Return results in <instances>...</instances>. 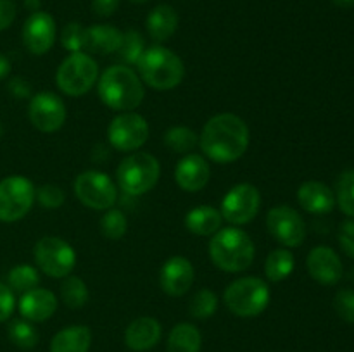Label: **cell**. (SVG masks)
<instances>
[{
    "instance_id": "1",
    "label": "cell",
    "mask_w": 354,
    "mask_h": 352,
    "mask_svg": "<svg viewBox=\"0 0 354 352\" xmlns=\"http://www.w3.org/2000/svg\"><path fill=\"white\" fill-rule=\"evenodd\" d=\"M251 131L241 116L221 113L209 117L199 135L201 150L218 164L239 161L248 152Z\"/></svg>"
},
{
    "instance_id": "2",
    "label": "cell",
    "mask_w": 354,
    "mask_h": 352,
    "mask_svg": "<svg viewBox=\"0 0 354 352\" xmlns=\"http://www.w3.org/2000/svg\"><path fill=\"white\" fill-rule=\"evenodd\" d=\"M100 100L118 113H131L144 102V81L130 66H111L97 79Z\"/></svg>"
},
{
    "instance_id": "3",
    "label": "cell",
    "mask_w": 354,
    "mask_h": 352,
    "mask_svg": "<svg viewBox=\"0 0 354 352\" xmlns=\"http://www.w3.org/2000/svg\"><path fill=\"white\" fill-rule=\"evenodd\" d=\"M254 242L239 226L221 228L211 237L209 257L213 264L221 271H245L254 261Z\"/></svg>"
},
{
    "instance_id": "4",
    "label": "cell",
    "mask_w": 354,
    "mask_h": 352,
    "mask_svg": "<svg viewBox=\"0 0 354 352\" xmlns=\"http://www.w3.org/2000/svg\"><path fill=\"white\" fill-rule=\"evenodd\" d=\"M137 69L145 85L161 92L176 88L185 76V66L180 55L162 45L145 48L142 57L138 59Z\"/></svg>"
},
{
    "instance_id": "5",
    "label": "cell",
    "mask_w": 354,
    "mask_h": 352,
    "mask_svg": "<svg viewBox=\"0 0 354 352\" xmlns=\"http://www.w3.org/2000/svg\"><path fill=\"white\" fill-rule=\"evenodd\" d=\"M270 286L258 276H242L225 289L223 302L239 317H256L268 307Z\"/></svg>"
},
{
    "instance_id": "6",
    "label": "cell",
    "mask_w": 354,
    "mask_h": 352,
    "mask_svg": "<svg viewBox=\"0 0 354 352\" xmlns=\"http://www.w3.org/2000/svg\"><path fill=\"white\" fill-rule=\"evenodd\" d=\"M161 164L149 152H133L116 168V179L124 193L140 197L151 192L159 182Z\"/></svg>"
},
{
    "instance_id": "7",
    "label": "cell",
    "mask_w": 354,
    "mask_h": 352,
    "mask_svg": "<svg viewBox=\"0 0 354 352\" xmlns=\"http://www.w3.org/2000/svg\"><path fill=\"white\" fill-rule=\"evenodd\" d=\"M99 79V64L86 52H73L62 59L55 72L57 88L68 97L86 95Z\"/></svg>"
},
{
    "instance_id": "8",
    "label": "cell",
    "mask_w": 354,
    "mask_h": 352,
    "mask_svg": "<svg viewBox=\"0 0 354 352\" xmlns=\"http://www.w3.org/2000/svg\"><path fill=\"white\" fill-rule=\"evenodd\" d=\"M37 200V188L26 176L10 175L0 182V221L17 223Z\"/></svg>"
},
{
    "instance_id": "9",
    "label": "cell",
    "mask_w": 354,
    "mask_h": 352,
    "mask_svg": "<svg viewBox=\"0 0 354 352\" xmlns=\"http://www.w3.org/2000/svg\"><path fill=\"white\" fill-rule=\"evenodd\" d=\"M38 269L50 278H66L76 266V251L59 237H44L33 248Z\"/></svg>"
},
{
    "instance_id": "10",
    "label": "cell",
    "mask_w": 354,
    "mask_h": 352,
    "mask_svg": "<svg viewBox=\"0 0 354 352\" xmlns=\"http://www.w3.org/2000/svg\"><path fill=\"white\" fill-rule=\"evenodd\" d=\"M75 195L85 207L93 211H107L118 200V186L106 173L88 169L76 176Z\"/></svg>"
},
{
    "instance_id": "11",
    "label": "cell",
    "mask_w": 354,
    "mask_h": 352,
    "mask_svg": "<svg viewBox=\"0 0 354 352\" xmlns=\"http://www.w3.org/2000/svg\"><path fill=\"white\" fill-rule=\"evenodd\" d=\"M261 209V193L251 183H239L225 193L220 213L234 226L248 224Z\"/></svg>"
},
{
    "instance_id": "12",
    "label": "cell",
    "mask_w": 354,
    "mask_h": 352,
    "mask_svg": "<svg viewBox=\"0 0 354 352\" xmlns=\"http://www.w3.org/2000/svg\"><path fill=\"white\" fill-rule=\"evenodd\" d=\"M107 140L120 152H137L147 144L149 123L135 110L118 114L107 128Z\"/></svg>"
},
{
    "instance_id": "13",
    "label": "cell",
    "mask_w": 354,
    "mask_h": 352,
    "mask_svg": "<svg viewBox=\"0 0 354 352\" xmlns=\"http://www.w3.org/2000/svg\"><path fill=\"white\" fill-rule=\"evenodd\" d=\"M266 228L282 247H299L306 238V223L290 206H275L266 214Z\"/></svg>"
},
{
    "instance_id": "14",
    "label": "cell",
    "mask_w": 354,
    "mask_h": 352,
    "mask_svg": "<svg viewBox=\"0 0 354 352\" xmlns=\"http://www.w3.org/2000/svg\"><path fill=\"white\" fill-rule=\"evenodd\" d=\"M28 117H30V123L38 131L54 133V131H59L64 126L68 110H66L64 102H62L57 93L44 90V92L35 93L30 99Z\"/></svg>"
},
{
    "instance_id": "15",
    "label": "cell",
    "mask_w": 354,
    "mask_h": 352,
    "mask_svg": "<svg viewBox=\"0 0 354 352\" xmlns=\"http://www.w3.org/2000/svg\"><path fill=\"white\" fill-rule=\"evenodd\" d=\"M55 19L45 10H37L28 16L24 21L21 37H23L24 47L33 55H45L55 43Z\"/></svg>"
},
{
    "instance_id": "16",
    "label": "cell",
    "mask_w": 354,
    "mask_h": 352,
    "mask_svg": "<svg viewBox=\"0 0 354 352\" xmlns=\"http://www.w3.org/2000/svg\"><path fill=\"white\" fill-rule=\"evenodd\" d=\"M306 268L311 278L320 285H337L344 276V264L337 252L327 245H317L306 257Z\"/></svg>"
},
{
    "instance_id": "17",
    "label": "cell",
    "mask_w": 354,
    "mask_h": 352,
    "mask_svg": "<svg viewBox=\"0 0 354 352\" xmlns=\"http://www.w3.org/2000/svg\"><path fill=\"white\" fill-rule=\"evenodd\" d=\"M196 271L194 264L185 257V255H171L166 259L162 264L161 273H159V285L162 292L171 297H182L192 286Z\"/></svg>"
},
{
    "instance_id": "18",
    "label": "cell",
    "mask_w": 354,
    "mask_h": 352,
    "mask_svg": "<svg viewBox=\"0 0 354 352\" xmlns=\"http://www.w3.org/2000/svg\"><path fill=\"white\" fill-rule=\"evenodd\" d=\"M211 178V168L206 157L199 154H187L175 168V182L183 192L196 193L207 185Z\"/></svg>"
},
{
    "instance_id": "19",
    "label": "cell",
    "mask_w": 354,
    "mask_h": 352,
    "mask_svg": "<svg viewBox=\"0 0 354 352\" xmlns=\"http://www.w3.org/2000/svg\"><path fill=\"white\" fill-rule=\"evenodd\" d=\"M17 307L24 320L31 321V323H41L54 316V313L57 311V297L52 290L37 286V289L21 293Z\"/></svg>"
},
{
    "instance_id": "20",
    "label": "cell",
    "mask_w": 354,
    "mask_h": 352,
    "mask_svg": "<svg viewBox=\"0 0 354 352\" xmlns=\"http://www.w3.org/2000/svg\"><path fill=\"white\" fill-rule=\"evenodd\" d=\"M297 202L310 214H328L335 207V193L324 182L308 179L297 188Z\"/></svg>"
},
{
    "instance_id": "21",
    "label": "cell",
    "mask_w": 354,
    "mask_h": 352,
    "mask_svg": "<svg viewBox=\"0 0 354 352\" xmlns=\"http://www.w3.org/2000/svg\"><path fill=\"white\" fill-rule=\"evenodd\" d=\"M161 333V323L156 317L140 316L128 324L127 331H124V342L131 351L145 352L159 344Z\"/></svg>"
},
{
    "instance_id": "22",
    "label": "cell",
    "mask_w": 354,
    "mask_h": 352,
    "mask_svg": "<svg viewBox=\"0 0 354 352\" xmlns=\"http://www.w3.org/2000/svg\"><path fill=\"white\" fill-rule=\"evenodd\" d=\"M123 41V31L113 24H93L85 30L86 54L107 55L120 50Z\"/></svg>"
},
{
    "instance_id": "23",
    "label": "cell",
    "mask_w": 354,
    "mask_h": 352,
    "mask_svg": "<svg viewBox=\"0 0 354 352\" xmlns=\"http://www.w3.org/2000/svg\"><path fill=\"white\" fill-rule=\"evenodd\" d=\"M145 28L152 40L162 43L169 40L178 30V12L168 3H159L147 14Z\"/></svg>"
},
{
    "instance_id": "24",
    "label": "cell",
    "mask_w": 354,
    "mask_h": 352,
    "mask_svg": "<svg viewBox=\"0 0 354 352\" xmlns=\"http://www.w3.org/2000/svg\"><path fill=\"white\" fill-rule=\"evenodd\" d=\"M221 224L223 216L213 206H197L185 214V228L197 237H213Z\"/></svg>"
},
{
    "instance_id": "25",
    "label": "cell",
    "mask_w": 354,
    "mask_h": 352,
    "mask_svg": "<svg viewBox=\"0 0 354 352\" xmlns=\"http://www.w3.org/2000/svg\"><path fill=\"white\" fill-rule=\"evenodd\" d=\"M92 331L85 324H71L55 333L50 342V352H88Z\"/></svg>"
},
{
    "instance_id": "26",
    "label": "cell",
    "mask_w": 354,
    "mask_h": 352,
    "mask_svg": "<svg viewBox=\"0 0 354 352\" xmlns=\"http://www.w3.org/2000/svg\"><path fill=\"white\" fill-rule=\"evenodd\" d=\"M203 345V335L196 324L178 323L169 331L168 352H201Z\"/></svg>"
},
{
    "instance_id": "27",
    "label": "cell",
    "mask_w": 354,
    "mask_h": 352,
    "mask_svg": "<svg viewBox=\"0 0 354 352\" xmlns=\"http://www.w3.org/2000/svg\"><path fill=\"white\" fill-rule=\"evenodd\" d=\"M294 268H296L294 254L287 247H279L272 251L265 261V275L273 283L289 278Z\"/></svg>"
},
{
    "instance_id": "28",
    "label": "cell",
    "mask_w": 354,
    "mask_h": 352,
    "mask_svg": "<svg viewBox=\"0 0 354 352\" xmlns=\"http://www.w3.org/2000/svg\"><path fill=\"white\" fill-rule=\"evenodd\" d=\"M165 145L175 154H190L199 145V135L189 126H173L165 133Z\"/></svg>"
},
{
    "instance_id": "29",
    "label": "cell",
    "mask_w": 354,
    "mask_h": 352,
    "mask_svg": "<svg viewBox=\"0 0 354 352\" xmlns=\"http://www.w3.org/2000/svg\"><path fill=\"white\" fill-rule=\"evenodd\" d=\"M61 299L71 309H80L90 299L88 286L80 276H66L61 285Z\"/></svg>"
},
{
    "instance_id": "30",
    "label": "cell",
    "mask_w": 354,
    "mask_h": 352,
    "mask_svg": "<svg viewBox=\"0 0 354 352\" xmlns=\"http://www.w3.org/2000/svg\"><path fill=\"white\" fill-rule=\"evenodd\" d=\"M7 285L10 286L12 292L24 293L40 285V273L35 266L17 264L7 275Z\"/></svg>"
},
{
    "instance_id": "31",
    "label": "cell",
    "mask_w": 354,
    "mask_h": 352,
    "mask_svg": "<svg viewBox=\"0 0 354 352\" xmlns=\"http://www.w3.org/2000/svg\"><path fill=\"white\" fill-rule=\"evenodd\" d=\"M7 335H9L10 342L17 345L19 349H33L38 342V331L33 326V323L28 320H12L7 328Z\"/></svg>"
},
{
    "instance_id": "32",
    "label": "cell",
    "mask_w": 354,
    "mask_h": 352,
    "mask_svg": "<svg viewBox=\"0 0 354 352\" xmlns=\"http://www.w3.org/2000/svg\"><path fill=\"white\" fill-rule=\"evenodd\" d=\"M335 204L346 216L354 219V169L339 176L335 185Z\"/></svg>"
},
{
    "instance_id": "33",
    "label": "cell",
    "mask_w": 354,
    "mask_h": 352,
    "mask_svg": "<svg viewBox=\"0 0 354 352\" xmlns=\"http://www.w3.org/2000/svg\"><path fill=\"white\" fill-rule=\"evenodd\" d=\"M218 309V297L211 289H201L192 295L189 311L196 320H209Z\"/></svg>"
},
{
    "instance_id": "34",
    "label": "cell",
    "mask_w": 354,
    "mask_h": 352,
    "mask_svg": "<svg viewBox=\"0 0 354 352\" xmlns=\"http://www.w3.org/2000/svg\"><path fill=\"white\" fill-rule=\"evenodd\" d=\"M100 233L104 235L109 240H120L127 235L128 231V219L124 216V213H121L120 209H107L104 213V216L100 217Z\"/></svg>"
},
{
    "instance_id": "35",
    "label": "cell",
    "mask_w": 354,
    "mask_h": 352,
    "mask_svg": "<svg viewBox=\"0 0 354 352\" xmlns=\"http://www.w3.org/2000/svg\"><path fill=\"white\" fill-rule=\"evenodd\" d=\"M145 50V40L144 35L137 30H128L123 33V41H121V47L118 50L120 57L123 59V62L127 64H137L138 59L142 57Z\"/></svg>"
},
{
    "instance_id": "36",
    "label": "cell",
    "mask_w": 354,
    "mask_h": 352,
    "mask_svg": "<svg viewBox=\"0 0 354 352\" xmlns=\"http://www.w3.org/2000/svg\"><path fill=\"white\" fill-rule=\"evenodd\" d=\"M85 26L80 23H68L61 31V45L73 54V52L85 50Z\"/></svg>"
},
{
    "instance_id": "37",
    "label": "cell",
    "mask_w": 354,
    "mask_h": 352,
    "mask_svg": "<svg viewBox=\"0 0 354 352\" xmlns=\"http://www.w3.org/2000/svg\"><path fill=\"white\" fill-rule=\"evenodd\" d=\"M37 200L44 209H59L66 202V193L59 185L45 183L37 190Z\"/></svg>"
},
{
    "instance_id": "38",
    "label": "cell",
    "mask_w": 354,
    "mask_h": 352,
    "mask_svg": "<svg viewBox=\"0 0 354 352\" xmlns=\"http://www.w3.org/2000/svg\"><path fill=\"white\" fill-rule=\"evenodd\" d=\"M334 309L346 323H354V290L341 289L334 297Z\"/></svg>"
},
{
    "instance_id": "39",
    "label": "cell",
    "mask_w": 354,
    "mask_h": 352,
    "mask_svg": "<svg viewBox=\"0 0 354 352\" xmlns=\"http://www.w3.org/2000/svg\"><path fill=\"white\" fill-rule=\"evenodd\" d=\"M337 240H339V245H341V248L344 251V254L354 259V219L353 217L342 221V224L339 226Z\"/></svg>"
},
{
    "instance_id": "40",
    "label": "cell",
    "mask_w": 354,
    "mask_h": 352,
    "mask_svg": "<svg viewBox=\"0 0 354 352\" xmlns=\"http://www.w3.org/2000/svg\"><path fill=\"white\" fill-rule=\"evenodd\" d=\"M14 307H16L14 292L10 290L9 285L0 282V323L9 320L10 314L14 313Z\"/></svg>"
},
{
    "instance_id": "41",
    "label": "cell",
    "mask_w": 354,
    "mask_h": 352,
    "mask_svg": "<svg viewBox=\"0 0 354 352\" xmlns=\"http://www.w3.org/2000/svg\"><path fill=\"white\" fill-rule=\"evenodd\" d=\"M7 88H9L10 95L16 97V99H31V93H33V86L28 81L26 78H21V76H14L7 83Z\"/></svg>"
},
{
    "instance_id": "42",
    "label": "cell",
    "mask_w": 354,
    "mask_h": 352,
    "mask_svg": "<svg viewBox=\"0 0 354 352\" xmlns=\"http://www.w3.org/2000/svg\"><path fill=\"white\" fill-rule=\"evenodd\" d=\"M17 16L16 3L12 0H0V31L7 30Z\"/></svg>"
},
{
    "instance_id": "43",
    "label": "cell",
    "mask_w": 354,
    "mask_h": 352,
    "mask_svg": "<svg viewBox=\"0 0 354 352\" xmlns=\"http://www.w3.org/2000/svg\"><path fill=\"white\" fill-rule=\"evenodd\" d=\"M121 0H92V10L99 17H109L120 7Z\"/></svg>"
},
{
    "instance_id": "44",
    "label": "cell",
    "mask_w": 354,
    "mask_h": 352,
    "mask_svg": "<svg viewBox=\"0 0 354 352\" xmlns=\"http://www.w3.org/2000/svg\"><path fill=\"white\" fill-rule=\"evenodd\" d=\"M10 72V61L0 52V79H6Z\"/></svg>"
},
{
    "instance_id": "45",
    "label": "cell",
    "mask_w": 354,
    "mask_h": 352,
    "mask_svg": "<svg viewBox=\"0 0 354 352\" xmlns=\"http://www.w3.org/2000/svg\"><path fill=\"white\" fill-rule=\"evenodd\" d=\"M40 6H41V0H24V7H26L28 10H31V12L40 10Z\"/></svg>"
},
{
    "instance_id": "46",
    "label": "cell",
    "mask_w": 354,
    "mask_h": 352,
    "mask_svg": "<svg viewBox=\"0 0 354 352\" xmlns=\"http://www.w3.org/2000/svg\"><path fill=\"white\" fill-rule=\"evenodd\" d=\"M332 2L341 7V9H349V7L354 6V0H332Z\"/></svg>"
},
{
    "instance_id": "47",
    "label": "cell",
    "mask_w": 354,
    "mask_h": 352,
    "mask_svg": "<svg viewBox=\"0 0 354 352\" xmlns=\"http://www.w3.org/2000/svg\"><path fill=\"white\" fill-rule=\"evenodd\" d=\"M130 2H133V3H145V2H147V0H130Z\"/></svg>"
},
{
    "instance_id": "48",
    "label": "cell",
    "mask_w": 354,
    "mask_h": 352,
    "mask_svg": "<svg viewBox=\"0 0 354 352\" xmlns=\"http://www.w3.org/2000/svg\"><path fill=\"white\" fill-rule=\"evenodd\" d=\"M2 133H3V126H2V123H0V137H2Z\"/></svg>"
}]
</instances>
